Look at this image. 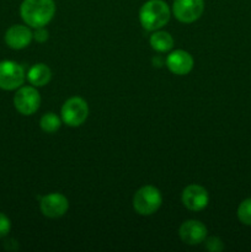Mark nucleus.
Listing matches in <instances>:
<instances>
[{"label": "nucleus", "instance_id": "1", "mask_svg": "<svg viewBox=\"0 0 251 252\" xmlns=\"http://www.w3.org/2000/svg\"><path fill=\"white\" fill-rule=\"evenodd\" d=\"M56 14L54 0H24L20 6V15L27 26L32 29L48 25Z\"/></svg>", "mask_w": 251, "mask_h": 252}, {"label": "nucleus", "instance_id": "2", "mask_svg": "<svg viewBox=\"0 0 251 252\" xmlns=\"http://www.w3.org/2000/svg\"><path fill=\"white\" fill-rule=\"evenodd\" d=\"M171 10L164 0H148L139 10V21L144 30L150 32L161 30L169 22Z\"/></svg>", "mask_w": 251, "mask_h": 252}, {"label": "nucleus", "instance_id": "3", "mask_svg": "<svg viewBox=\"0 0 251 252\" xmlns=\"http://www.w3.org/2000/svg\"><path fill=\"white\" fill-rule=\"evenodd\" d=\"M162 203L161 192L154 186H143L133 197V208L140 216H152L157 213Z\"/></svg>", "mask_w": 251, "mask_h": 252}, {"label": "nucleus", "instance_id": "4", "mask_svg": "<svg viewBox=\"0 0 251 252\" xmlns=\"http://www.w3.org/2000/svg\"><path fill=\"white\" fill-rule=\"evenodd\" d=\"M62 121L69 127H79L89 116V106L84 98L79 96L68 98L61 111Z\"/></svg>", "mask_w": 251, "mask_h": 252}, {"label": "nucleus", "instance_id": "5", "mask_svg": "<svg viewBox=\"0 0 251 252\" xmlns=\"http://www.w3.org/2000/svg\"><path fill=\"white\" fill-rule=\"evenodd\" d=\"M26 75L19 63L14 61L0 62V89L5 91L17 90L24 85Z\"/></svg>", "mask_w": 251, "mask_h": 252}, {"label": "nucleus", "instance_id": "6", "mask_svg": "<svg viewBox=\"0 0 251 252\" xmlns=\"http://www.w3.org/2000/svg\"><path fill=\"white\" fill-rule=\"evenodd\" d=\"M41 95L33 86H21L14 95V106L17 112L24 116H31L39 108Z\"/></svg>", "mask_w": 251, "mask_h": 252}, {"label": "nucleus", "instance_id": "7", "mask_svg": "<svg viewBox=\"0 0 251 252\" xmlns=\"http://www.w3.org/2000/svg\"><path fill=\"white\" fill-rule=\"evenodd\" d=\"M203 11V0H174L172 4V14L182 24H192L197 21Z\"/></svg>", "mask_w": 251, "mask_h": 252}, {"label": "nucleus", "instance_id": "8", "mask_svg": "<svg viewBox=\"0 0 251 252\" xmlns=\"http://www.w3.org/2000/svg\"><path fill=\"white\" fill-rule=\"evenodd\" d=\"M39 209L42 214L47 218L57 219L63 217L69 208V201L64 194L54 192V193L46 194L39 197Z\"/></svg>", "mask_w": 251, "mask_h": 252}, {"label": "nucleus", "instance_id": "9", "mask_svg": "<svg viewBox=\"0 0 251 252\" xmlns=\"http://www.w3.org/2000/svg\"><path fill=\"white\" fill-rule=\"evenodd\" d=\"M182 204L188 211L199 212L203 211L209 203V194L207 189L201 185H188L185 187L181 194Z\"/></svg>", "mask_w": 251, "mask_h": 252}, {"label": "nucleus", "instance_id": "10", "mask_svg": "<svg viewBox=\"0 0 251 252\" xmlns=\"http://www.w3.org/2000/svg\"><path fill=\"white\" fill-rule=\"evenodd\" d=\"M165 64L175 75H187L193 69L194 61L188 52L184 49H176L166 57Z\"/></svg>", "mask_w": 251, "mask_h": 252}, {"label": "nucleus", "instance_id": "11", "mask_svg": "<svg viewBox=\"0 0 251 252\" xmlns=\"http://www.w3.org/2000/svg\"><path fill=\"white\" fill-rule=\"evenodd\" d=\"M179 235L180 239L187 245H199L207 238V228L199 220L191 219L182 223V225L180 226Z\"/></svg>", "mask_w": 251, "mask_h": 252}, {"label": "nucleus", "instance_id": "12", "mask_svg": "<svg viewBox=\"0 0 251 252\" xmlns=\"http://www.w3.org/2000/svg\"><path fill=\"white\" fill-rule=\"evenodd\" d=\"M33 38V32L31 31L30 26L25 25H12L7 31L5 32V43L11 49H24L31 43Z\"/></svg>", "mask_w": 251, "mask_h": 252}, {"label": "nucleus", "instance_id": "13", "mask_svg": "<svg viewBox=\"0 0 251 252\" xmlns=\"http://www.w3.org/2000/svg\"><path fill=\"white\" fill-rule=\"evenodd\" d=\"M52 79V70L47 64L37 63L30 68L27 73V80L36 88H42L47 85Z\"/></svg>", "mask_w": 251, "mask_h": 252}, {"label": "nucleus", "instance_id": "14", "mask_svg": "<svg viewBox=\"0 0 251 252\" xmlns=\"http://www.w3.org/2000/svg\"><path fill=\"white\" fill-rule=\"evenodd\" d=\"M150 46L154 51L164 53V52H169L170 49L174 47V38L171 34L166 31H154V33L150 36Z\"/></svg>", "mask_w": 251, "mask_h": 252}, {"label": "nucleus", "instance_id": "15", "mask_svg": "<svg viewBox=\"0 0 251 252\" xmlns=\"http://www.w3.org/2000/svg\"><path fill=\"white\" fill-rule=\"evenodd\" d=\"M61 126L62 118H59L54 112L44 113L41 117V120H39V127H41V129L46 133L57 132V130L61 128Z\"/></svg>", "mask_w": 251, "mask_h": 252}, {"label": "nucleus", "instance_id": "16", "mask_svg": "<svg viewBox=\"0 0 251 252\" xmlns=\"http://www.w3.org/2000/svg\"><path fill=\"white\" fill-rule=\"evenodd\" d=\"M238 218L243 224L251 226V198H246L238 207Z\"/></svg>", "mask_w": 251, "mask_h": 252}, {"label": "nucleus", "instance_id": "17", "mask_svg": "<svg viewBox=\"0 0 251 252\" xmlns=\"http://www.w3.org/2000/svg\"><path fill=\"white\" fill-rule=\"evenodd\" d=\"M204 246L208 251L211 252H220L224 250V244L217 236H211L208 239H204Z\"/></svg>", "mask_w": 251, "mask_h": 252}, {"label": "nucleus", "instance_id": "18", "mask_svg": "<svg viewBox=\"0 0 251 252\" xmlns=\"http://www.w3.org/2000/svg\"><path fill=\"white\" fill-rule=\"evenodd\" d=\"M10 229H11L10 219L4 213L0 212V239L5 238L10 233Z\"/></svg>", "mask_w": 251, "mask_h": 252}, {"label": "nucleus", "instance_id": "19", "mask_svg": "<svg viewBox=\"0 0 251 252\" xmlns=\"http://www.w3.org/2000/svg\"><path fill=\"white\" fill-rule=\"evenodd\" d=\"M48 30H46L44 27H37V29H34L33 38L36 39V42H38V43H44V42L48 39Z\"/></svg>", "mask_w": 251, "mask_h": 252}]
</instances>
